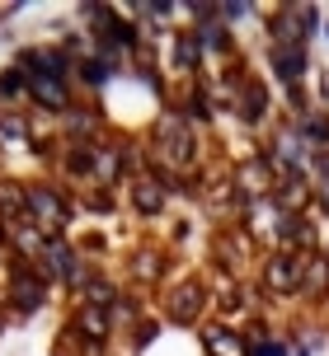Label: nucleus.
<instances>
[{
	"instance_id": "nucleus-1",
	"label": "nucleus",
	"mask_w": 329,
	"mask_h": 356,
	"mask_svg": "<svg viewBox=\"0 0 329 356\" xmlns=\"http://www.w3.org/2000/svg\"><path fill=\"white\" fill-rule=\"evenodd\" d=\"M296 282H301V277H296V263L287 253L268 263V286H273V291H296Z\"/></svg>"
},
{
	"instance_id": "nucleus-2",
	"label": "nucleus",
	"mask_w": 329,
	"mask_h": 356,
	"mask_svg": "<svg viewBox=\"0 0 329 356\" xmlns=\"http://www.w3.org/2000/svg\"><path fill=\"white\" fill-rule=\"evenodd\" d=\"M164 150H169V160H193V141H188V136H183V127L179 122H169L164 127Z\"/></svg>"
},
{
	"instance_id": "nucleus-3",
	"label": "nucleus",
	"mask_w": 329,
	"mask_h": 356,
	"mask_svg": "<svg viewBox=\"0 0 329 356\" xmlns=\"http://www.w3.org/2000/svg\"><path fill=\"white\" fill-rule=\"evenodd\" d=\"M29 207H33L38 216H47V225H61V220H66V207H61L52 193H33V197H29Z\"/></svg>"
},
{
	"instance_id": "nucleus-4",
	"label": "nucleus",
	"mask_w": 329,
	"mask_h": 356,
	"mask_svg": "<svg viewBox=\"0 0 329 356\" xmlns=\"http://www.w3.org/2000/svg\"><path fill=\"white\" fill-rule=\"evenodd\" d=\"M80 328H85L90 338H104V333H109V323H104V309H99V305H85V309H80Z\"/></svg>"
},
{
	"instance_id": "nucleus-5",
	"label": "nucleus",
	"mask_w": 329,
	"mask_h": 356,
	"mask_svg": "<svg viewBox=\"0 0 329 356\" xmlns=\"http://www.w3.org/2000/svg\"><path fill=\"white\" fill-rule=\"evenodd\" d=\"M212 356H240V338L236 333H212Z\"/></svg>"
},
{
	"instance_id": "nucleus-6",
	"label": "nucleus",
	"mask_w": 329,
	"mask_h": 356,
	"mask_svg": "<svg viewBox=\"0 0 329 356\" xmlns=\"http://www.w3.org/2000/svg\"><path fill=\"white\" fill-rule=\"evenodd\" d=\"M160 188H151V183H137V207H141V211H160Z\"/></svg>"
},
{
	"instance_id": "nucleus-7",
	"label": "nucleus",
	"mask_w": 329,
	"mask_h": 356,
	"mask_svg": "<svg viewBox=\"0 0 329 356\" xmlns=\"http://www.w3.org/2000/svg\"><path fill=\"white\" fill-rule=\"evenodd\" d=\"M15 300L24 305V309H33V305H38V286L29 282V277H15Z\"/></svg>"
},
{
	"instance_id": "nucleus-8",
	"label": "nucleus",
	"mask_w": 329,
	"mask_h": 356,
	"mask_svg": "<svg viewBox=\"0 0 329 356\" xmlns=\"http://www.w3.org/2000/svg\"><path fill=\"white\" fill-rule=\"evenodd\" d=\"M33 94H38V99H47V104H52V108H61V104H66V94H61V89H56L52 80H43V75H38Z\"/></svg>"
},
{
	"instance_id": "nucleus-9",
	"label": "nucleus",
	"mask_w": 329,
	"mask_h": 356,
	"mask_svg": "<svg viewBox=\"0 0 329 356\" xmlns=\"http://www.w3.org/2000/svg\"><path fill=\"white\" fill-rule=\"evenodd\" d=\"M15 193H19V188H5V193H0V207H5V211H19V207H24Z\"/></svg>"
},
{
	"instance_id": "nucleus-10",
	"label": "nucleus",
	"mask_w": 329,
	"mask_h": 356,
	"mask_svg": "<svg viewBox=\"0 0 329 356\" xmlns=\"http://www.w3.org/2000/svg\"><path fill=\"white\" fill-rule=\"evenodd\" d=\"M254 356H282V352H277V347H259Z\"/></svg>"
}]
</instances>
